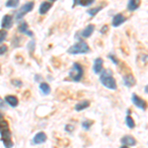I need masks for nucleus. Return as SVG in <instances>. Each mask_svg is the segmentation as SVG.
<instances>
[{
	"mask_svg": "<svg viewBox=\"0 0 148 148\" xmlns=\"http://www.w3.org/2000/svg\"><path fill=\"white\" fill-rule=\"evenodd\" d=\"M0 133H1V140L6 148H12L13 143L11 140V132L9 130V126L7 121H0Z\"/></svg>",
	"mask_w": 148,
	"mask_h": 148,
	"instance_id": "f257e3e1",
	"label": "nucleus"
},
{
	"mask_svg": "<svg viewBox=\"0 0 148 148\" xmlns=\"http://www.w3.org/2000/svg\"><path fill=\"white\" fill-rule=\"evenodd\" d=\"M101 76H100V82L102 83L103 85L106 88H108L110 90H116L118 88V85H116V82L114 80V78L112 75V72L110 69H107V70H104L103 72H101Z\"/></svg>",
	"mask_w": 148,
	"mask_h": 148,
	"instance_id": "f03ea898",
	"label": "nucleus"
},
{
	"mask_svg": "<svg viewBox=\"0 0 148 148\" xmlns=\"http://www.w3.org/2000/svg\"><path fill=\"white\" fill-rule=\"evenodd\" d=\"M90 51V47L87 45V42L84 40H80V42H76L72 47H70L67 49V52L70 54H84L88 53Z\"/></svg>",
	"mask_w": 148,
	"mask_h": 148,
	"instance_id": "7ed1b4c3",
	"label": "nucleus"
},
{
	"mask_svg": "<svg viewBox=\"0 0 148 148\" xmlns=\"http://www.w3.org/2000/svg\"><path fill=\"white\" fill-rule=\"evenodd\" d=\"M83 67L80 65L79 63L74 62L72 67L69 70V77L71 80L75 81V82H79L83 77Z\"/></svg>",
	"mask_w": 148,
	"mask_h": 148,
	"instance_id": "20e7f679",
	"label": "nucleus"
},
{
	"mask_svg": "<svg viewBox=\"0 0 148 148\" xmlns=\"http://www.w3.org/2000/svg\"><path fill=\"white\" fill-rule=\"evenodd\" d=\"M35 4L34 2H27L26 4H24V5L21 7L19 10L16 12V20H21L24 16L26 15V14H28L29 12H31L33 10V8H34Z\"/></svg>",
	"mask_w": 148,
	"mask_h": 148,
	"instance_id": "39448f33",
	"label": "nucleus"
},
{
	"mask_svg": "<svg viewBox=\"0 0 148 148\" xmlns=\"http://www.w3.org/2000/svg\"><path fill=\"white\" fill-rule=\"evenodd\" d=\"M131 101L134 104L135 107H137L138 109L140 110H145L146 109V102L144 101L141 98H139L136 94H132V97H131Z\"/></svg>",
	"mask_w": 148,
	"mask_h": 148,
	"instance_id": "423d86ee",
	"label": "nucleus"
},
{
	"mask_svg": "<svg viewBox=\"0 0 148 148\" xmlns=\"http://www.w3.org/2000/svg\"><path fill=\"white\" fill-rule=\"evenodd\" d=\"M123 84L128 88L134 86L135 83H136V80H135V78L133 77L132 74H126V75H125L123 77Z\"/></svg>",
	"mask_w": 148,
	"mask_h": 148,
	"instance_id": "0eeeda50",
	"label": "nucleus"
},
{
	"mask_svg": "<svg viewBox=\"0 0 148 148\" xmlns=\"http://www.w3.org/2000/svg\"><path fill=\"white\" fill-rule=\"evenodd\" d=\"M125 17L123 15V14L119 13V14H116V15L114 16L113 18V21H112V24H113L114 27H119V26H121V24H123L125 22Z\"/></svg>",
	"mask_w": 148,
	"mask_h": 148,
	"instance_id": "6e6552de",
	"label": "nucleus"
},
{
	"mask_svg": "<svg viewBox=\"0 0 148 148\" xmlns=\"http://www.w3.org/2000/svg\"><path fill=\"white\" fill-rule=\"evenodd\" d=\"M94 30H95V26L92 25V24H90V25H88L85 29H83V30L81 31L80 37H82V38H89V37H91L92 34L94 33Z\"/></svg>",
	"mask_w": 148,
	"mask_h": 148,
	"instance_id": "1a4fd4ad",
	"label": "nucleus"
},
{
	"mask_svg": "<svg viewBox=\"0 0 148 148\" xmlns=\"http://www.w3.org/2000/svg\"><path fill=\"white\" fill-rule=\"evenodd\" d=\"M46 141H47V134L45 132H42V131L38 132L34 136V139H33V143L34 144H42V143Z\"/></svg>",
	"mask_w": 148,
	"mask_h": 148,
	"instance_id": "9d476101",
	"label": "nucleus"
},
{
	"mask_svg": "<svg viewBox=\"0 0 148 148\" xmlns=\"http://www.w3.org/2000/svg\"><path fill=\"white\" fill-rule=\"evenodd\" d=\"M121 144L125 145V146H134V145L136 144V140L132 136H130V135H125V136L121 139Z\"/></svg>",
	"mask_w": 148,
	"mask_h": 148,
	"instance_id": "9b49d317",
	"label": "nucleus"
},
{
	"mask_svg": "<svg viewBox=\"0 0 148 148\" xmlns=\"http://www.w3.org/2000/svg\"><path fill=\"white\" fill-rule=\"evenodd\" d=\"M13 26V18L10 15H5L1 21V27L4 29H10Z\"/></svg>",
	"mask_w": 148,
	"mask_h": 148,
	"instance_id": "f8f14e48",
	"label": "nucleus"
},
{
	"mask_svg": "<svg viewBox=\"0 0 148 148\" xmlns=\"http://www.w3.org/2000/svg\"><path fill=\"white\" fill-rule=\"evenodd\" d=\"M103 63H104V61H103L101 57H98V58L95 59L94 65H93V70H94V72L96 74H100L103 71Z\"/></svg>",
	"mask_w": 148,
	"mask_h": 148,
	"instance_id": "ddd939ff",
	"label": "nucleus"
},
{
	"mask_svg": "<svg viewBox=\"0 0 148 148\" xmlns=\"http://www.w3.org/2000/svg\"><path fill=\"white\" fill-rule=\"evenodd\" d=\"M52 6V2H42V4L40 5V9H39V13L42 14V15H45V14H47V12L49 11V9L51 8Z\"/></svg>",
	"mask_w": 148,
	"mask_h": 148,
	"instance_id": "4468645a",
	"label": "nucleus"
},
{
	"mask_svg": "<svg viewBox=\"0 0 148 148\" xmlns=\"http://www.w3.org/2000/svg\"><path fill=\"white\" fill-rule=\"evenodd\" d=\"M5 102L10 107H13V108L17 107L18 104H19V101H18V99H17V97L13 96V95H8V96H6L5 97Z\"/></svg>",
	"mask_w": 148,
	"mask_h": 148,
	"instance_id": "2eb2a0df",
	"label": "nucleus"
},
{
	"mask_svg": "<svg viewBox=\"0 0 148 148\" xmlns=\"http://www.w3.org/2000/svg\"><path fill=\"white\" fill-rule=\"evenodd\" d=\"M19 31H20L22 34L27 35V36H29V37H33V36H34V35H33V33L29 30L28 24L26 22H23L22 24H20V26H19Z\"/></svg>",
	"mask_w": 148,
	"mask_h": 148,
	"instance_id": "dca6fc26",
	"label": "nucleus"
},
{
	"mask_svg": "<svg viewBox=\"0 0 148 148\" xmlns=\"http://www.w3.org/2000/svg\"><path fill=\"white\" fill-rule=\"evenodd\" d=\"M89 106H90V102L87 101V100H84V101L79 102L78 104L75 105V111H77V112L83 111V110L87 109Z\"/></svg>",
	"mask_w": 148,
	"mask_h": 148,
	"instance_id": "f3484780",
	"label": "nucleus"
},
{
	"mask_svg": "<svg viewBox=\"0 0 148 148\" xmlns=\"http://www.w3.org/2000/svg\"><path fill=\"white\" fill-rule=\"evenodd\" d=\"M139 5H140L139 1L130 0V1H128V3H127V9L130 11H134V10H136L138 7H139Z\"/></svg>",
	"mask_w": 148,
	"mask_h": 148,
	"instance_id": "a211bd4d",
	"label": "nucleus"
},
{
	"mask_svg": "<svg viewBox=\"0 0 148 148\" xmlns=\"http://www.w3.org/2000/svg\"><path fill=\"white\" fill-rule=\"evenodd\" d=\"M40 90L44 95H47L51 93V87L47 83H40Z\"/></svg>",
	"mask_w": 148,
	"mask_h": 148,
	"instance_id": "6ab92c4d",
	"label": "nucleus"
},
{
	"mask_svg": "<svg viewBox=\"0 0 148 148\" xmlns=\"http://www.w3.org/2000/svg\"><path fill=\"white\" fill-rule=\"evenodd\" d=\"M94 0H91V1H88V0H86V1H80V0H76L75 2H74L73 6L75 5H81V6H89L91 5V4L94 3Z\"/></svg>",
	"mask_w": 148,
	"mask_h": 148,
	"instance_id": "aec40b11",
	"label": "nucleus"
},
{
	"mask_svg": "<svg viewBox=\"0 0 148 148\" xmlns=\"http://www.w3.org/2000/svg\"><path fill=\"white\" fill-rule=\"evenodd\" d=\"M125 123H126V125H127V127H130V128H133L135 126L134 121H133V119L131 118L130 114H127V116H126V118H125Z\"/></svg>",
	"mask_w": 148,
	"mask_h": 148,
	"instance_id": "412c9836",
	"label": "nucleus"
},
{
	"mask_svg": "<svg viewBox=\"0 0 148 148\" xmlns=\"http://www.w3.org/2000/svg\"><path fill=\"white\" fill-rule=\"evenodd\" d=\"M102 8L103 7L102 6H99V7H97V8H93V9H89V10H87V13L89 14L91 17H94L95 15L98 13V12H100L102 10Z\"/></svg>",
	"mask_w": 148,
	"mask_h": 148,
	"instance_id": "4be33fe9",
	"label": "nucleus"
},
{
	"mask_svg": "<svg viewBox=\"0 0 148 148\" xmlns=\"http://www.w3.org/2000/svg\"><path fill=\"white\" fill-rule=\"evenodd\" d=\"M19 4V1L18 0H9V1L6 2L5 5L7 7H12V8H15V7H17Z\"/></svg>",
	"mask_w": 148,
	"mask_h": 148,
	"instance_id": "5701e85b",
	"label": "nucleus"
},
{
	"mask_svg": "<svg viewBox=\"0 0 148 148\" xmlns=\"http://www.w3.org/2000/svg\"><path fill=\"white\" fill-rule=\"evenodd\" d=\"M93 125V121H82V127L84 128V130H88L90 127H91V125Z\"/></svg>",
	"mask_w": 148,
	"mask_h": 148,
	"instance_id": "b1692460",
	"label": "nucleus"
},
{
	"mask_svg": "<svg viewBox=\"0 0 148 148\" xmlns=\"http://www.w3.org/2000/svg\"><path fill=\"white\" fill-rule=\"evenodd\" d=\"M7 38V32L5 30H0V44L3 40H5Z\"/></svg>",
	"mask_w": 148,
	"mask_h": 148,
	"instance_id": "393cba45",
	"label": "nucleus"
},
{
	"mask_svg": "<svg viewBox=\"0 0 148 148\" xmlns=\"http://www.w3.org/2000/svg\"><path fill=\"white\" fill-rule=\"evenodd\" d=\"M11 83H12V84H13L14 86H16V87H21V86L23 85L22 81L17 80V79H13V80L11 81Z\"/></svg>",
	"mask_w": 148,
	"mask_h": 148,
	"instance_id": "a878e982",
	"label": "nucleus"
},
{
	"mask_svg": "<svg viewBox=\"0 0 148 148\" xmlns=\"http://www.w3.org/2000/svg\"><path fill=\"white\" fill-rule=\"evenodd\" d=\"M109 58L111 59L113 62L116 64V65H119V60H118V58H116V56H113V54H109Z\"/></svg>",
	"mask_w": 148,
	"mask_h": 148,
	"instance_id": "bb28decb",
	"label": "nucleus"
},
{
	"mask_svg": "<svg viewBox=\"0 0 148 148\" xmlns=\"http://www.w3.org/2000/svg\"><path fill=\"white\" fill-rule=\"evenodd\" d=\"M7 51V47L6 46H1L0 47V56H2V54H4L5 52Z\"/></svg>",
	"mask_w": 148,
	"mask_h": 148,
	"instance_id": "cd10ccee",
	"label": "nucleus"
},
{
	"mask_svg": "<svg viewBox=\"0 0 148 148\" xmlns=\"http://www.w3.org/2000/svg\"><path fill=\"white\" fill-rule=\"evenodd\" d=\"M74 130V127L72 125H65V130L66 131H68V132H70V131H72Z\"/></svg>",
	"mask_w": 148,
	"mask_h": 148,
	"instance_id": "c85d7f7f",
	"label": "nucleus"
},
{
	"mask_svg": "<svg viewBox=\"0 0 148 148\" xmlns=\"http://www.w3.org/2000/svg\"><path fill=\"white\" fill-rule=\"evenodd\" d=\"M107 31H108V26H104L100 32H101V34H105V32H107Z\"/></svg>",
	"mask_w": 148,
	"mask_h": 148,
	"instance_id": "c756f323",
	"label": "nucleus"
},
{
	"mask_svg": "<svg viewBox=\"0 0 148 148\" xmlns=\"http://www.w3.org/2000/svg\"><path fill=\"white\" fill-rule=\"evenodd\" d=\"M4 107V101L0 98V108H3Z\"/></svg>",
	"mask_w": 148,
	"mask_h": 148,
	"instance_id": "7c9ffc66",
	"label": "nucleus"
},
{
	"mask_svg": "<svg viewBox=\"0 0 148 148\" xmlns=\"http://www.w3.org/2000/svg\"><path fill=\"white\" fill-rule=\"evenodd\" d=\"M2 118H3V114H2L1 113H0V121L2 120Z\"/></svg>",
	"mask_w": 148,
	"mask_h": 148,
	"instance_id": "2f4dec72",
	"label": "nucleus"
},
{
	"mask_svg": "<svg viewBox=\"0 0 148 148\" xmlns=\"http://www.w3.org/2000/svg\"><path fill=\"white\" fill-rule=\"evenodd\" d=\"M121 148H128V146H125V145H123V146H121Z\"/></svg>",
	"mask_w": 148,
	"mask_h": 148,
	"instance_id": "473e14b6",
	"label": "nucleus"
},
{
	"mask_svg": "<svg viewBox=\"0 0 148 148\" xmlns=\"http://www.w3.org/2000/svg\"><path fill=\"white\" fill-rule=\"evenodd\" d=\"M145 93L147 94V86H145Z\"/></svg>",
	"mask_w": 148,
	"mask_h": 148,
	"instance_id": "72a5a7b5",
	"label": "nucleus"
},
{
	"mask_svg": "<svg viewBox=\"0 0 148 148\" xmlns=\"http://www.w3.org/2000/svg\"><path fill=\"white\" fill-rule=\"evenodd\" d=\"M0 71H1V68H0Z\"/></svg>",
	"mask_w": 148,
	"mask_h": 148,
	"instance_id": "f704fd0d",
	"label": "nucleus"
}]
</instances>
